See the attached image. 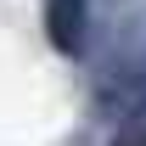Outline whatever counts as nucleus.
Instances as JSON below:
<instances>
[{"mask_svg":"<svg viewBox=\"0 0 146 146\" xmlns=\"http://www.w3.org/2000/svg\"><path fill=\"white\" fill-rule=\"evenodd\" d=\"M45 28H51L56 51L79 56L84 51V28H90V0H45Z\"/></svg>","mask_w":146,"mask_h":146,"instance_id":"f03ea898","label":"nucleus"},{"mask_svg":"<svg viewBox=\"0 0 146 146\" xmlns=\"http://www.w3.org/2000/svg\"><path fill=\"white\" fill-rule=\"evenodd\" d=\"M96 101L118 124L146 118V17H124L118 23L112 51L101 56V73H96Z\"/></svg>","mask_w":146,"mask_h":146,"instance_id":"f257e3e1","label":"nucleus"},{"mask_svg":"<svg viewBox=\"0 0 146 146\" xmlns=\"http://www.w3.org/2000/svg\"><path fill=\"white\" fill-rule=\"evenodd\" d=\"M112 146H146V118H129V124H118Z\"/></svg>","mask_w":146,"mask_h":146,"instance_id":"7ed1b4c3","label":"nucleus"}]
</instances>
